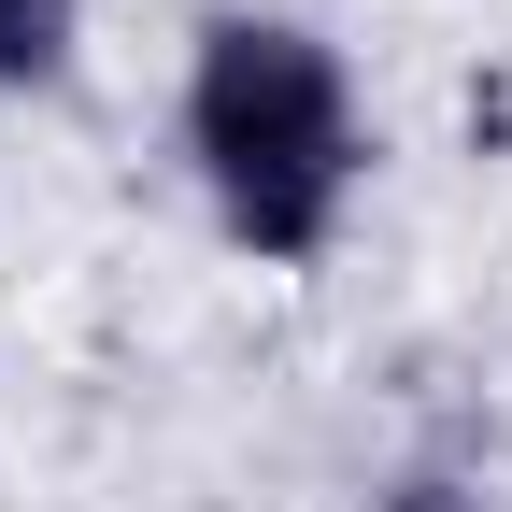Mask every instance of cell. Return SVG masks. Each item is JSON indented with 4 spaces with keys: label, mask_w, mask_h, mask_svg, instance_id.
Segmentation results:
<instances>
[{
    "label": "cell",
    "mask_w": 512,
    "mask_h": 512,
    "mask_svg": "<svg viewBox=\"0 0 512 512\" xmlns=\"http://www.w3.org/2000/svg\"><path fill=\"white\" fill-rule=\"evenodd\" d=\"M171 157L242 271H328L370 200V86L285 0H214L171 72Z\"/></svg>",
    "instance_id": "6da1fadb"
},
{
    "label": "cell",
    "mask_w": 512,
    "mask_h": 512,
    "mask_svg": "<svg viewBox=\"0 0 512 512\" xmlns=\"http://www.w3.org/2000/svg\"><path fill=\"white\" fill-rule=\"evenodd\" d=\"M86 72V0H0V100H72Z\"/></svg>",
    "instance_id": "7a4b0ae2"
},
{
    "label": "cell",
    "mask_w": 512,
    "mask_h": 512,
    "mask_svg": "<svg viewBox=\"0 0 512 512\" xmlns=\"http://www.w3.org/2000/svg\"><path fill=\"white\" fill-rule=\"evenodd\" d=\"M356 512H512V498H498L484 470H456V456H413V470H384Z\"/></svg>",
    "instance_id": "3957f363"
}]
</instances>
